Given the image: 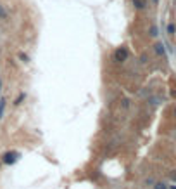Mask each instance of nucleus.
Masks as SVG:
<instances>
[{"label":"nucleus","mask_w":176,"mask_h":189,"mask_svg":"<svg viewBox=\"0 0 176 189\" xmlns=\"http://www.w3.org/2000/svg\"><path fill=\"white\" fill-rule=\"evenodd\" d=\"M147 5V0H133V7L135 9H143Z\"/></svg>","instance_id":"20e7f679"},{"label":"nucleus","mask_w":176,"mask_h":189,"mask_svg":"<svg viewBox=\"0 0 176 189\" xmlns=\"http://www.w3.org/2000/svg\"><path fill=\"white\" fill-rule=\"evenodd\" d=\"M5 99H0V120H2V116H4V109H5Z\"/></svg>","instance_id":"39448f33"},{"label":"nucleus","mask_w":176,"mask_h":189,"mask_svg":"<svg viewBox=\"0 0 176 189\" xmlns=\"http://www.w3.org/2000/svg\"><path fill=\"white\" fill-rule=\"evenodd\" d=\"M152 2H154V4H157V2H159V0H152Z\"/></svg>","instance_id":"ddd939ff"},{"label":"nucleus","mask_w":176,"mask_h":189,"mask_svg":"<svg viewBox=\"0 0 176 189\" xmlns=\"http://www.w3.org/2000/svg\"><path fill=\"white\" fill-rule=\"evenodd\" d=\"M167 33H169L171 37L174 35V24H169V26H167Z\"/></svg>","instance_id":"6e6552de"},{"label":"nucleus","mask_w":176,"mask_h":189,"mask_svg":"<svg viewBox=\"0 0 176 189\" xmlns=\"http://www.w3.org/2000/svg\"><path fill=\"white\" fill-rule=\"evenodd\" d=\"M0 17H7V12L2 9V5H0Z\"/></svg>","instance_id":"1a4fd4ad"},{"label":"nucleus","mask_w":176,"mask_h":189,"mask_svg":"<svg viewBox=\"0 0 176 189\" xmlns=\"http://www.w3.org/2000/svg\"><path fill=\"white\" fill-rule=\"evenodd\" d=\"M0 89H2V83H0Z\"/></svg>","instance_id":"2eb2a0df"},{"label":"nucleus","mask_w":176,"mask_h":189,"mask_svg":"<svg viewBox=\"0 0 176 189\" xmlns=\"http://www.w3.org/2000/svg\"><path fill=\"white\" fill-rule=\"evenodd\" d=\"M171 179L176 182V170H173V172H171Z\"/></svg>","instance_id":"9b49d317"},{"label":"nucleus","mask_w":176,"mask_h":189,"mask_svg":"<svg viewBox=\"0 0 176 189\" xmlns=\"http://www.w3.org/2000/svg\"><path fill=\"white\" fill-rule=\"evenodd\" d=\"M171 189H176V186H171Z\"/></svg>","instance_id":"4468645a"},{"label":"nucleus","mask_w":176,"mask_h":189,"mask_svg":"<svg viewBox=\"0 0 176 189\" xmlns=\"http://www.w3.org/2000/svg\"><path fill=\"white\" fill-rule=\"evenodd\" d=\"M154 189H167V186H166L164 182H155Z\"/></svg>","instance_id":"423d86ee"},{"label":"nucleus","mask_w":176,"mask_h":189,"mask_svg":"<svg viewBox=\"0 0 176 189\" xmlns=\"http://www.w3.org/2000/svg\"><path fill=\"white\" fill-rule=\"evenodd\" d=\"M19 153L17 151H9V153H5L4 154V158H2V162L5 163V165H12V163H16L17 160H19Z\"/></svg>","instance_id":"f03ea898"},{"label":"nucleus","mask_w":176,"mask_h":189,"mask_svg":"<svg viewBox=\"0 0 176 189\" xmlns=\"http://www.w3.org/2000/svg\"><path fill=\"white\" fill-rule=\"evenodd\" d=\"M154 49H155V52H157L159 56L166 57V49H164V45H162L160 42H157V43H155V45H154Z\"/></svg>","instance_id":"7ed1b4c3"},{"label":"nucleus","mask_w":176,"mask_h":189,"mask_svg":"<svg viewBox=\"0 0 176 189\" xmlns=\"http://www.w3.org/2000/svg\"><path fill=\"white\" fill-rule=\"evenodd\" d=\"M21 59L24 61V63H28V56H24V54H21Z\"/></svg>","instance_id":"f8f14e48"},{"label":"nucleus","mask_w":176,"mask_h":189,"mask_svg":"<svg viewBox=\"0 0 176 189\" xmlns=\"http://www.w3.org/2000/svg\"><path fill=\"white\" fill-rule=\"evenodd\" d=\"M22 99H24V94H21V96H19V97L16 99V103H14V104H19V103L22 101Z\"/></svg>","instance_id":"9d476101"},{"label":"nucleus","mask_w":176,"mask_h":189,"mask_svg":"<svg viewBox=\"0 0 176 189\" xmlns=\"http://www.w3.org/2000/svg\"><path fill=\"white\" fill-rule=\"evenodd\" d=\"M157 35H159V33H157V28L155 26H150V37H157Z\"/></svg>","instance_id":"0eeeda50"},{"label":"nucleus","mask_w":176,"mask_h":189,"mask_svg":"<svg viewBox=\"0 0 176 189\" xmlns=\"http://www.w3.org/2000/svg\"><path fill=\"white\" fill-rule=\"evenodd\" d=\"M128 49L126 47H119V49H116V52H114V61L116 63H124V61L128 59Z\"/></svg>","instance_id":"f257e3e1"},{"label":"nucleus","mask_w":176,"mask_h":189,"mask_svg":"<svg viewBox=\"0 0 176 189\" xmlns=\"http://www.w3.org/2000/svg\"><path fill=\"white\" fill-rule=\"evenodd\" d=\"M174 113H176V109H174Z\"/></svg>","instance_id":"dca6fc26"}]
</instances>
